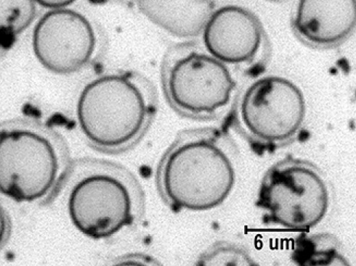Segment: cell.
Instances as JSON below:
<instances>
[{"label":"cell","mask_w":356,"mask_h":266,"mask_svg":"<svg viewBox=\"0 0 356 266\" xmlns=\"http://www.w3.org/2000/svg\"><path fill=\"white\" fill-rule=\"evenodd\" d=\"M330 205L326 181L312 163L288 156L264 174L255 206L266 224L306 231L325 217Z\"/></svg>","instance_id":"1"},{"label":"cell","mask_w":356,"mask_h":266,"mask_svg":"<svg viewBox=\"0 0 356 266\" xmlns=\"http://www.w3.org/2000/svg\"><path fill=\"white\" fill-rule=\"evenodd\" d=\"M71 219L88 238H108L132 222V199L115 177L93 175L81 181L69 203Z\"/></svg>","instance_id":"6"},{"label":"cell","mask_w":356,"mask_h":266,"mask_svg":"<svg viewBox=\"0 0 356 266\" xmlns=\"http://www.w3.org/2000/svg\"><path fill=\"white\" fill-rule=\"evenodd\" d=\"M142 13L181 38L199 35L214 13L215 0H138Z\"/></svg>","instance_id":"11"},{"label":"cell","mask_w":356,"mask_h":266,"mask_svg":"<svg viewBox=\"0 0 356 266\" xmlns=\"http://www.w3.org/2000/svg\"><path fill=\"white\" fill-rule=\"evenodd\" d=\"M7 222L3 209L0 206V243L3 242L6 234Z\"/></svg>","instance_id":"16"},{"label":"cell","mask_w":356,"mask_h":266,"mask_svg":"<svg viewBox=\"0 0 356 266\" xmlns=\"http://www.w3.org/2000/svg\"><path fill=\"white\" fill-rule=\"evenodd\" d=\"M234 85L232 74L221 61L198 53L178 61L169 78L174 103L196 114L211 113L227 105Z\"/></svg>","instance_id":"8"},{"label":"cell","mask_w":356,"mask_h":266,"mask_svg":"<svg viewBox=\"0 0 356 266\" xmlns=\"http://www.w3.org/2000/svg\"><path fill=\"white\" fill-rule=\"evenodd\" d=\"M209 265H254L252 258L244 248L225 242L213 249L204 259Z\"/></svg>","instance_id":"13"},{"label":"cell","mask_w":356,"mask_h":266,"mask_svg":"<svg viewBox=\"0 0 356 266\" xmlns=\"http://www.w3.org/2000/svg\"><path fill=\"white\" fill-rule=\"evenodd\" d=\"M58 171L51 144L28 131H12L0 137V192L19 202L43 197Z\"/></svg>","instance_id":"5"},{"label":"cell","mask_w":356,"mask_h":266,"mask_svg":"<svg viewBox=\"0 0 356 266\" xmlns=\"http://www.w3.org/2000/svg\"><path fill=\"white\" fill-rule=\"evenodd\" d=\"M207 51L215 58L229 63L252 59L260 48L262 27L249 10L226 6L214 12L204 29Z\"/></svg>","instance_id":"9"},{"label":"cell","mask_w":356,"mask_h":266,"mask_svg":"<svg viewBox=\"0 0 356 266\" xmlns=\"http://www.w3.org/2000/svg\"><path fill=\"white\" fill-rule=\"evenodd\" d=\"M163 180L166 195L174 206L204 211L227 199L234 186L235 172L222 149L202 140L186 143L171 153Z\"/></svg>","instance_id":"2"},{"label":"cell","mask_w":356,"mask_h":266,"mask_svg":"<svg viewBox=\"0 0 356 266\" xmlns=\"http://www.w3.org/2000/svg\"><path fill=\"white\" fill-rule=\"evenodd\" d=\"M147 108L141 91L120 76H108L90 83L81 94L78 119L86 136L95 144L115 148L139 134Z\"/></svg>","instance_id":"3"},{"label":"cell","mask_w":356,"mask_h":266,"mask_svg":"<svg viewBox=\"0 0 356 266\" xmlns=\"http://www.w3.org/2000/svg\"><path fill=\"white\" fill-rule=\"evenodd\" d=\"M305 113L302 91L292 81L278 76L254 82L238 108L243 128L261 151L293 140L302 126Z\"/></svg>","instance_id":"4"},{"label":"cell","mask_w":356,"mask_h":266,"mask_svg":"<svg viewBox=\"0 0 356 266\" xmlns=\"http://www.w3.org/2000/svg\"><path fill=\"white\" fill-rule=\"evenodd\" d=\"M76 0H35V2L44 7L60 9L68 6L75 2Z\"/></svg>","instance_id":"15"},{"label":"cell","mask_w":356,"mask_h":266,"mask_svg":"<svg viewBox=\"0 0 356 266\" xmlns=\"http://www.w3.org/2000/svg\"><path fill=\"white\" fill-rule=\"evenodd\" d=\"M35 0H0V43L24 31L33 22Z\"/></svg>","instance_id":"12"},{"label":"cell","mask_w":356,"mask_h":266,"mask_svg":"<svg viewBox=\"0 0 356 266\" xmlns=\"http://www.w3.org/2000/svg\"><path fill=\"white\" fill-rule=\"evenodd\" d=\"M316 247L314 248L311 246V248H309L305 246V249L303 251L305 255L302 256V261L304 262H313V261H327L325 256L323 255L325 254L330 261H336L341 260L342 261L343 258H341L338 257V252L337 251V249L335 247L336 243L332 246L330 245H322L320 247V243H318V240L317 238Z\"/></svg>","instance_id":"14"},{"label":"cell","mask_w":356,"mask_h":266,"mask_svg":"<svg viewBox=\"0 0 356 266\" xmlns=\"http://www.w3.org/2000/svg\"><path fill=\"white\" fill-rule=\"evenodd\" d=\"M355 19V0H300L295 27L307 42L327 46L347 38Z\"/></svg>","instance_id":"10"},{"label":"cell","mask_w":356,"mask_h":266,"mask_svg":"<svg viewBox=\"0 0 356 266\" xmlns=\"http://www.w3.org/2000/svg\"><path fill=\"white\" fill-rule=\"evenodd\" d=\"M95 42L94 30L84 16L62 8L47 13L33 36L39 61L47 70L60 74L83 68L95 51Z\"/></svg>","instance_id":"7"}]
</instances>
